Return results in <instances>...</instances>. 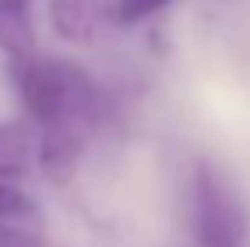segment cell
Returning a JSON list of instances; mask_svg holds the SVG:
<instances>
[{
  "label": "cell",
  "instance_id": "obj_5",
  "mask_svg": "<svg viewBox=\"0 0 250 247\" xmlns=\"http://www.w3.org/2000/svg\"><path fill=\"white\" fill-rule=\"evenodd\" d=\"M34 44L31 0H0V51L10 58V68L31 61L38 54Z\"/></svg>",
  "mask_w": 250,
  "mask_h": 247
},
{
  "label": "cell",
  "instance_id": "obj_4",
  "mask_svg": "<svg viewBox=\"0 0 250 247\" xmlns=\"http://www.w3.org/2000/svg\"><path fill=\"white\" fill-rule=\"evenodd\" d=\"M47 17L58 38L71 44H88L98 34L102 21L108 17V0H51Z\"/></svg>",
  "mask_w": 250,
  "mask_h": 247
},
{
  "label": "cell",
  "instance_id": "obj_1",
  "mask_svg": "<svg viewBox=\"0 0 250 247\" xmlns=\"http://www.w3.org/2000/svg\"><path fill=\"white\" fill-rule=\"evenodd\" d=\"M14 85L34 125L41 173L51 183H68L105 109L95 78L68 58L34 54L14 68Z\"/></svg>",
  "mask_w": 250,
  "mask_h": 247
},
{
  "label": "cell",
  "instance_id": "obj_7",
  "mask_svg": "<svg viewBox=\"0 0 250 247\" xmlns=\"http://www.w3.org/2000/svg\"><path fill=\"white\" fill-rule=\"evenodd\" d=\"M172 0H108V17L119 24H135L142 17L159 14L163 7H169Z\"/></svg>",
  "mask_w": 250,
  "mask_h": 247
},
{
  "label": "cell",
  "instance_id": "obj_2",
  "mask_svg": "<svg viewBox=\"0 0 250 247\" xmlns=\"http://www.w3.org/2000/svg\"><path fill=\"white\" fill-rule=\"evenodd\" d=\"M189 220L196 247H250L247 206L209 159H200L189 176Z\"/></svg>",
  "mask_w": 250,
  "mask_h": 247
},
{
  "label": "cell",
  "instance_id": "obj_6",
  "mask_svg": "<svg viewBox=\"0 0 250 247\" xmlns=\"http://www.w3.org/2000/svg\"><path fill=\"white\" fill-rule=\"evenodd\" d=\"M31 159H38L34 129L24 122H0V186H21Z\"/></svg>",
  "mask_w": 250,
  "mask_h": 247
},
{
  "label": "cell",
  "instance_id": "obj_3",
  "mask_svg": "<svg viewBox=\"0 0 250 247\" xmlns=\"http://www.w3.org/2000/svg\"><path fill=\"white\" fill-rule=\"evenodd\" d=\"M0 247H44V213L24 186H0Z\"/></svg>",
  "mask_w": 250,
  "mask_h": 247
}]
</instances>
